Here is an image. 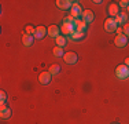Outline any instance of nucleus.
Segmentation results:
<instances>
[{"label":"nucleus","instance_id":"1","mask_svg":"<svg viewBox=\"0 0 129 124\" xmlns=\"http://www.w3.org/2000/svg\"><path fill=\"white\" fill-rule=\"evenodd\" d=\"M115 74H117V77H118L119 80L128 79V77H129V66H126L125 64L118 65L117 69H115Z\"/></svg>","mask_w":129,"mask_h":124},{"label":"nucleus","instance_id":"2","mask_svg":"<svg viewBox=\"0 0 129 124\" xmlns=\"http://www.w3.org/2000/svg\"><path fill=\"white\" fill-rule=\"evenodd\" d=\"M104 29H106L107 32H117L118 24H117L115 18H107V19L104 21Z\"/></svg>","mask_w":129,"mask_h":124},{"label":"nucleus","instance_id":"3","mask_svg":"<svg viewBox=\"0 0 129 124\" xmlns=\"http://www.w3.org/2000/svg\"><path fill=\"white\" fill-rule=\"evenodd\" d=\"M60 32L63 33V36H70L72 33L76 32V25L69 24V22H63L62 28H60Z\"/></svg>","mask_w":129,"mask_h":124},{"label":"nucleus","instance_id":"4","mask_svg":"<svg viewBox=\"0 0 129 124\" xmlns=\"http://www.w3.org/2000/svg\"><path fill=\"white\" fill-rule=\"evenodd\" d=\"M126 43H128V37L122 33V35H117L115 36V39H114V44L117 46L118 48H124L125 46H126Z\"/></svg>","mask_w":129,"mask_h":124},{"label":"nucleus","instance_id":"5","mask_svg":"<svg viewBox=\"0 0 129 124\" xmlns=\"http://www.w3.org/2000/svg\"><path fill=\"white\" fill-rule=\"evenodd\" d=\"M81 14H82L81 6H80L77 2H74V4H73V7L70 8V15H72L73 18H76V19H78V18L81 17Z\"/></svg>","mask_w":129,"mask_h":124},{"label":"nucleus","instance_id":"6","mask_svg":"<svg viewBox=\"0 0 129 124\" xmlns=\"http://www.w3.org/2000/svg\"><path fill=\"white\" fill-rule=\"evenodd\" d=\"M63 61L66 62V64H69V65L76 64V62H77V54H76V52H73V51L64 52V55H63Z\"/></svg>","mask_w":129,"mask_h":124},{"label":"nucleus","instance_id":"7","mask_svg":"<svg viewBox=\"0 0 129 124\" xmlns=\"http://www.w3.org/2000/svg\"><path fill=\"white\" fill-rule=\"evenodd\" d=\"M93 18H95V15H93V12H92L91 10H84L82 11V14H81V21L82 22L91 24L92 21H93Z\"/></svg>","mask_w":129,"mask_h":124},{"label":"nucleus","instance_id":"8","mask_svg":"<svg viewBox=\"0 0 129 124\" xmlns=\"http://www.w3.org/2000/svg\"><path fill=\"white\" fill-rule=\"evenodd\" d=\"M74 2L72 0H56V6L60 8V10H67V8H72Z\"/></svg>","mask_w":129,"mask_h":124},{"label":"nucleus","instance_id":"9","mask_svg":"<svg viewBox=\"0 0 129 124\" xmlns=\"http://www.w3.org/2000/svg\"><path fill=\"white\" fill-rule=\"evenodd\" d=\"M0 117L4 120L11 117V109L6 106V104H2V106H0Z\"/></svg>","mask_w":129,"mask_h":124},{"label":"nucleus","instance_id":"10","mask_svg":"<svg viewBox=\"0 0 129 124\" xmlns=\"http://www.w3.org/2000/svg\"><path fill=\"white\" fill-rule=\"evenodd\" d=\"M51 76L52 74L50 72H41L39 76V81L41 83V84H48V83L51 81Z\"/></svg>","mask_w":129,"mask_h":124},{"label":"nucleus","instance_id":"11","mask_svg":"<svg viewBox=\"0 0 129 124\" xmlns=\"http://www.w3.org/2000/svg\"><path fill=\"white\" fill-rule=\"evenodd\" d=\"M109 14L111 15V18L119 15V6L117 4V3H111V4L109 6Z\"/></svg>","mask_w":129,"mask_h":124},{"label":"nucleus","instance_id":"12","mask_svg":"<svg viewBox=\"0 0 129 124\" xmlns=\"http://www.w3.org/2000/svg\"><path fill=\"white\" fill-rule=\"evenodd\" d=\"M59 32H60V29L56 26V25H51V26L47 29V33H48V36L54 37V39H56V37L59 36Z\"/></svg>","mask_w":129,"mask_h":124},{"label":"nucleus","instance_id":"13","mask_svg":"<svg viewBox=\"0 0 129 124\" xmlns=\"http://www.w3.org/2000/svg\"><path fill=\"white\" fill-rule=\"evenodd\" d=\"M45 33H47V29H45V28L41 25V26H37V28H36L35 35H33V36H35L36 39H43V37L45 36Z\"/></svg>","mask_w":129,"mask_h":124},{"label":"nucleus","instance_id":"14","mask_svg":"<svg viewBox=\"0 0 129 124\" xmlns=\"http://www.w3.org/2000/svg\"><path fill=\"white\" fill-rule=\"evenodd\" d=\"M33 40H35V36L27 35V33H25L23 37H22V43H23V46H26V47H30V46L33 44Z\"/></svg>","mask_w":129,"mask_h":124},{"label":"nucleus","instance_id":"15","mask_svg":"<svg viewBox=\"0 0 129 124\" xmlns=\"http://www.w3.org/2000/svg\"><path fill=\"white\" fill-rule=\"evenodd\" d=\"M115 21L118 25L121 24H126L128 22V14H125V12H119V15H117L115 17Z\"/></svg>","mask_w":129,"mask_h":124},{"label":"nucleus","instance_id":"16","mask_svg":"<svg viewBox=\"0 0 129 124\" xmlns=\"http://www.w3.org/2000/svg\"><path fill=\"white\" fill-rule=\"evenodd\" d=\"M76 30H77V32L85 33V30H87V24L82 22L81 19H77V24H76Z\"/></svg>","mask_w":129,"mask_h":124},{"label":"nucleus","instance_id":"17","mask_svg":"<svg viewBox=\"0 0 129 124\" xmlns=\"http://www.w3.org/2000/svg\"><path fill=\"white\" fill-rule=\"evenodd\" d=\"M84 36H85V33H82V32H77V30H76L74 33H72V35H70L69 37L72 40H81V39H84Z\"/></svg>","mask_w":129,"mask_h":124},{"label":"nucleus","instance_id":"18","mask_svg":"<svg viewBox=\"0 0 129 124\" xmlns=\"http://www.w3.org/2000/svg\"><path fill=\"white\" fill-rule=\"evenodd\" d=\"M48 72H50L52 76H54V74H58L60 72V66L58 64H54V65H51V66H50V70H48Z\"/></svg>","mask_w":129,"mask_h":124},{"label":"nucleus","instance_id":"19","mask_svg":"<svg viewBox=\"0 0 129 124\" xmlns=\"http://www.w3.org/2000/svg\"><path fill=\"white\" fill-rule=\"evenodd\" d=\"M55 42H56V46L58 47H64V44H66V37L64 36H58L56 39H55Z\"/></svg>","mask_w":129,"mask_h":124},{"label":"nucleus","instance_id":"20","mask_svg":"<svg viewBox=\"0 0 129 124\" xmlns=\"http://www.w3.org/2000/svg\"><path fill=\"white\" fill-rule=\"evenodd\" d=\"M54 55L55 57H58V58H63V55H64V52H63V48L62 47H55L54 48Z\"/></svg>","mask_w":129,"mask_h":124},{"label":"nucleus","instance_id":"21","mask_svg":"<svg viewBox=\"0 0 129 124\" xmlns=\"http://www.w3.org/2000/svg\"><path fill=\"white\" fill-rule=\"evenodd\" d=\"M63 22H69V24H73V25H76V24H77V19H76V18H73L72 15H67V17L63 19Z\"/></svg>","mask_w":129,"mask_h":124},{"label":"nucleus","instance_id":"22","mask_svg":"<svg viewBox=\"0 0 129 124\" xmlns=\"http://www.w3.org/2000/svg\"><path fill=\"white\" fill-rule=\"evenodd\" d=\"M35 30H36V28H33L32 25H27L26 26V33L27 35H35Z\"/></svg>","mask_w":129,"mask_h":124},{"label":"nucleus","instance_id":"23","mask_svg":"<svg viewBox=\"0 0 129 124\" xmlns=\"http://www.w3.org/2000/svg\"><path fill=\"white\" fill-rule=\"evenodd\" d=\"M122 33H124L125 36H129V24H125L124 25V28H122Z\"/></svg>","mask_w":129,"mask_h":124},{"label":"nucleus","instance_id":"24","mask_svg":"<svg viewBox=\"0 0 129 124\" xmlns=\"http://www.w3.org/2000/svg\"><path fill=\"white\" fill-rule=\"evenodd\" d=\"M6 101H7V95H6L4 91H2L0 92V102H2V104H6Z\"/></svg>","mask_w":129,"mask_h":124},{"label":"nucleus","instance_id":"25","mask_svg":"<svg viewBox=\"0 0 129 124\" xmlns=\"http://www.w3.org/2000/svg\"><path fill=\"white\" fill-rule=\"evenodd\" d=\"M119 7H129V2H128V0H121V2H119Z\"/></svg>","mask_w":129,"mask_h":124},{"label":"nucleus","instance_id":"26","mask_svg":"<svg viewBox=\"0 0 129 124\" xmlns=\"http://www.w3.org/2000/svg\"><path fill=\"white\" fill-rule=\"evenodd\" d=\"M95 4H102V0H95Z\"/></svg>","mask_w":129,"mask_h":124},{"label":"nucleus","instance_id":"27","mask_svg":"<svg viewBox=\"0 0 129 124\" xmlns=\"http://www.w3.org/2000/svg\"><path fill=\"white\" fill-rule=\"evenodd\" d=\"M125 65H126V66H129V58H126V59H125Z\"/></svg>","mask_w":129,"mask_h":124},{"label":"nucleus","instance_id":"28","mask_svg":"<svg viewBox=\"0 0 129 124\" xmlns=\"http://www.w3.org/2000/svg\"><path fill=\"white\" fill-rule=\"evenodd\" d=\"M128 11H129V7H128Z\"/></svg>","mask_w":129,"mask_h":124},{"label":"nucleus","instance_id":"29","mask_svg":"<svg viewBox=\"0 0 129 124\" xmlns=\"http://www.w3.org/2000/svg\"><path fill=\"white\" fill-rule=\"evenodd\" d=\"M114 124H118V123H114Z\"/></svg>","mask_w":129,"mask_h":124}]
</instances>
